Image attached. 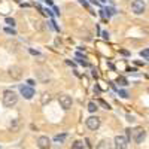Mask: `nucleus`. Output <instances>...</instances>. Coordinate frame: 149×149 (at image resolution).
Returning <instances> with one entry per match:
<instances>
[{
    "label": "nucleus",
    "mask_w": 149,
    "mask_h": 149,
    "mask_svg": "<svg viewBox=\"0 0 149 149\" xmlns=\"http://www.w3.org/2000/svg\"><path fill=\"white\" fill-rule=\"evenodd\" d=\"M18 102V95L12 90H5L3 91V104L6 107H14Z\"/></svg>",
    "instance_id": "f257e3e1"
},
{
    "label": "nucleus",
    "mask_w": 149,
    "mask_h": 149,
    "mask_svg": "<svg viewBox=\"0 0 149 149\" xmlns=\"http://www.w3.org/2000/svg\"><path fill=\"white\" fill-rule=\"evenodd\" d=\"M146 137V131L142 128V127H136L131 130V139L136 142V143H142Z\"/></svg>",
    "instance_id": "f03ea898"
},
{
    "label": "nucleus",
    "mask_w": 149,
    "mask_h": 149,
    "mask_svg": "<svg viewBox=\"0 0 149 149\" xmlns=\"http://www.w3.org/2000/svg\"><path fill=\"white\" fill-rule=\"evenodd\" d=\"M58 102H60V106L63 107L64 110H69L72 107V97L69 94H60L58 95Z\"/></svg>",
    "instance_id": "7ed1b4c3"
},
{
    "label": "nucleus",
    "mask_w": 149,
    "mask_h": 149,
    "mask_svg": "<svg viewBox=\"0 0 149 149\" xmlns=\"http://www.w3.org/2000/svg\"><path fill=\"white\" fill-rule=\"evenodd\" d=\"M131 9H133V12H134V14L140 15V14H143V12H145V9H146V5H145V2H143V0H134V2L131 3Z\"/></svg>",
    "instance_id": "20e7f679"
},
{
    "label": "nucleus",
    "mask_w": 149,
    "mask_h": 149,
    "mask_svg": "<svg viewBox=\"0 0 149 149\" xmlns=\"http://www.w3.org/2000/svg\"><path fill=\"white\" fill-rule=\"evenodd\" d=\"M115 149H127L128 146V139L124 137V136H116L115 140H113Z\"/></svg>",
    "instance_id": "39448f33"
},
{
    "label": "nucleus",
    "mask_w": 149,
    "mask_h": 149,
    "mask_svg": "<svg viewBox=\"0 0 149 149\" xmlns=\"http://www.w3.org/2000/svg\"><path fill=\"white\" fill-rule=\"evenodd\" d=\"M86 127H88L90 130H97L98 127H100V118L90 116L88 119H86Z\"/></svg>",
    "instance_id": "423d86ee"
},
{
    "label": "nucleus",
    "mask_w": 149,
    "mask_h": 149,
    "mask_svg": "<svg viewBox=\"0 0 149 149\" xmlns=\"http://www.w3.org/2000/svg\"><path fill=\"white\" fill-rule=\"evenodd\" d=\"M19 91L24 95V98H27V100H30V98L34 95V90L31 88V86H21Z\"/></svg>",
    "instance_id": "0eeeda50"
},
{
    "label": "nucleus",
    "mask_w": 149,
    "mask_h": 149,
    "mask_svg": "<svg viewBox=\"0 0 149 149\" xmlns=\"http://www.w3.org/2000/svg\"><path fill=\"white\" fill-rule=\"evenodd\" d=\"M49 145H51V140H49V137H46V136H40V137L37 139V146L40 149H48Z\"/></svg>",
    "instance_id": "6e6552de"
},
{
    "label": "nucleus",
    "mask_w": 149,
    "mask_h": 149,
    "mask_svg": "<svg viewBox=\"0 0 149 149\" xmlns=\"http://www.w3.org/2000/svg\"><path fill=\"white\" fill-rule=\"evenodd\" d=\"M97 149H112V143H110V140H102L100 143L97 145Z\"/></svg>",
    "instance_id": "1a4fd4ad"
},
{
    "label": "nucleus",
    "mask_w": 149,
    "mask_h": 149,
    "mask_svg": "<svg viewBox=\"0 0 149 149\" xmlns=\"http://www.w3.org/2000/svg\"><path fill=\"white\" fill-rule=\"evenodd\" d=\"M9 74L12 78H15V79H18L19 76H21V72H19V67H12L10 70H9Z\"/></svg>",
    "instance_id": "9d476101"
},
{
    "label": "nucleus",
    "mask_w": 149,
    "mask_h": 149,
    "mask_svg": "<svg viewBox=\"0 0 149 149\" xmlns=\"http://www.w3.org/2000/svg\"><path fill=\"white\" fill-rule=\"evenodd\" d=\"M72 149H85V148H84V143L81 140H76V142H73Z\"/></svg>",
    "instance_id": "9b49d317"
},
{
    "label": "nucleus",
    "mask_w": 149,
    "mask_h": 149,
    "mask_svg": "<svg viewBox=\"0 0 149 149\" xmlns=\"http://www.w3.org/2000/svg\"><path fill=\"white\" fill-rule=\"evenodd\" d=\"M66 140V134H61V136H55L54 137V142L55 143H63Z\"/></svg>",
    "instance_id": "f8f14e48"
},
{
    "label": "nucleus",
    "mask_w": 149,
    "mask_h": 149,
    "mask_svg": "<svg viewBox=\"0 0 149 149\" xmlns=\"http://www.w3.org/2000/svg\"><path fill=\"white\" fill-rule=\"evenodd\" d=\"M88 110H90V112H95V110H97V104H95L94 102H90V103H88Z\"/></svg>",
    "instance_id": "ddd939ff"
},
{
    "label": "nucleus",
    "mask_w": 149,
    "mask_h": 149,
    "mask_svg": "<svg viewBox=\"0 0 149 149\" xmlns=\"http://www.w3.org/2000/svg\"><path fill=\"white\" fill-rule=\"evenodd\" d=\"M49 100H51V95H49V94H43V97H42V103L43 104H46V103H49Z\"/></svg>",
    "instance_id": "4468645a"
},
{
    "label": "nucleus",
    "mask_w": 149,
    "mask_h": 149,
    "mask_svg": "<svg viewBox=\"0 0 149 149\" xmlns=\"http://www.w3.org/2000/svg\"><path fill=\"white\" fill-rule=\"evenodd\" d=\"M116 82H118L119 85H122V86H125V85H128V84H127V81L124 79V78H118V79H116Z\"/></svg>",
    "instance_id": "2eb2a0df"
},
{
    "label": "nucleus",
    "mask_w": 149,
    "mask_h": 149,
    "mask_svg": "<svg viewBox=\"0 0 149 149\" xmlns=\"http://www.w3.org/2000/svg\"><path fill=\"white\" fill-rule=\"evenodd\" d=\"M98 104H100V106H103L104 109H110V106H109V104H107L104 100H98Z\"/></svg>",
    "instance_id": "dca6fc26"
},
{
    "label": "nucleus",
    "mask_w": 149,
    "mask_h": 149,
    "mask_svg": "<svg viewBox=\"0 0 149 149\" xmlns=\"http://www.w3.org/2000/svg\"><path fill=\"white\" fill-rule=\"evenodd\" d=\"M140 55L149 60V48H148V49H145V51H142V52H140Z\"/></svg>",
    "instance_id": "f3484780"
},
{
    "label": "nucleus",
    "mask_w": 149,
    "mask_h": 149,
    "mask_svg": "<svg viewBox=\"0 0 149 149\" xmlns=\"http://www.w3.org/2000/svg\"><path fill=\"white\" fill-rule=\"evenodd\" d=\"M6 22L9 24V26H12V27L15 26V19L14 18H6Z\"/></svg>",
    "instance_id": "a211bd4d"
},
{
    "label": "nucleus",
    "mask_w": 149,
    "mask_h": 149,
    "mask_svg": "<svg viewBox=\"0 0 149 149\" xmlns=\"http://www.w3.org/2000/svg\"><path fill=\"white\" fill-rule=\"evenodd\" d=\"M5 33H8V34H15V30H14V29H5Z\"/></svg>",
    "instance_id": "6ab92c4d"
},
{
    "label": "nucleus",
    "mask_w": 149,
    "mask_h": 149,
    "mask_svg": "<svg viewBox=\"0 0 149 149\" xmlns=\"http://www.w3.org/2000/svg\"><path fill=\"white\" fill-rule=\"evenodd\" d=\"M119 95H121L122 98H127V97H128V94H127L125 91H119Z\"/></svg>",
    "instance_id": "aec40b11"
},
{
    "label": "nucleus",
    "mask_w": 149,
    "mask_h": 149,
    "mask_svg": "<svg viewBox=\"0 0 149 149\" xmlns=\"http://www.w3.org/2000/svg\"><path fill=\"white\" fill-rule=\"evenodd\" d=\"M27 84H29V86H31V88H33V85H34V82H33L31 79H29V81H27Z\"/></svg>",
    "instance_id": "412c9836"
},
{
    "label": "nucleus",
    "mask_w": 149,
    "mask_h": 149,
    "mask_svg": "<svg viewBox=\"0 0 149 149\" xmlns=\"http://www.w3.org/2000/svg\"><path fill=\"white\" fill-rule=\"evenodd\" d=\"M52 8H54V12H55V14H57V15H60V10H58V8H57V6H52Z\"/></svg>",
    "instance_id": "4be33fe9"
},
{
    "label": "nucleus",
    "mask_w": 149,
    "mask_h": 149,
    "mask_svg": "<svg viewBox=\"0 0 149 149\" xmlns=\"http://www.w3.org/2000/svg\"><path fill=\"white\" fill-rule=\"evenodd\" d=\"M102 34H103V37H104V39H107V37H109V33H107V31H103Z\"/></svg>",
    "instance_id": "5701e85b"
},
{
    "label": "nucleus",
    "mask_w": 149,
    "mask_h": 149,
    "mask_svg": "<svg viewBox=\"0 0 149 149\" xmlns=\"http://www.w3.org/2000/svg\"><path fill=\"white\" fill-rule=\"evenodd\" d=\"M45 2H46L48 5H51V6H54V5H52V0H45Z\"/></svg>",
    "instance_id": "b1692460"
},
{
    "label": "nucleus",
    "mask_w": 149,
    "mask_h": 149,
    "mask_svg": "<svg viewBox=\"0 0 149 149\" xmlns=\"http://www.w3.org/2000/svg\"><path fill=\"white\" fill-rule=\"evenodd\" d=\"M127 119H128V121H134V118H133L131 115H128V116H127Z\"/></svg>",
    "instance_id": "393cba45"
},
{
    "label": "nucleus",
    "mask_w": 149,
    "mask_h": 149,
    "mask_svg": "<svg viewBox=\"0 0 149 149\" xmlns=\"http://www.w3.org/2000/svg\"><path fill=\"white\" fill-rule=\"evenodd\" d=\"M90 2H91V3H95V5H98V2H97V0H90Z\"/></svg>",
    "instance_id": "a878e982"
},
{
    "label": "nucleus",
    "mask_w": 149,
    "mask_h": 149,
    "mask_svg": "<svg viewBox=\"0 0 149 149\" xmlns=\"http://www.w3.org/2000/svg\"><path fill=\"white\" fill-rule=\"evenodd\" d=\"M100 2H106V0H100Z\"/></svg>",
    "instance_id": "bb28decb"
},
{
    "label": "nucleus",
    "mask_w": 149,
    "mask_h": 149,
    "mask_svg": "<svg viewBox=\"0 0 149 149\" xmlns=\"http://www.w3.org/2000/svg\"><path fill=\"white\" fill-rule=\"evenodd\" d=\"M148 93H149V88H148Z\"/></svg>",
    "instance_id": "cd10ccee"
}]
</instances>
